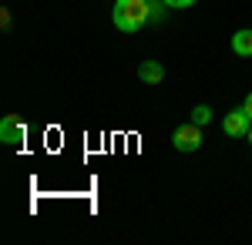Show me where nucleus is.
Wrapping results in <instances>:
<instances>
[{"mask_svg":"<svg viewBox=\"0 0 252 245\" xmlns=\"http://www.w3.org/2000/svg\"><path fill=\"white\" fill-rule=\"evenodd\" d=\"M192 121L195 124H209V121H212V108H209V104H195L192 108Z\"/></svg>","mask_w":252,"mask_h":245,"instance_id":"obj_7","label":"nucleus"},{"mask_svg":"<svg viewBox=\"0 0 252 245\" xmlns=\"http://www.w3.org/2000/svg\"><path fill=\"white\" fill-rule=\"evenodd\" d=\"M165 3H168L172 10H185V7H192L195 0H165Z\"/></svg>","mask_w":252,"mask_h":245,"instance_id":"obj_9","label":"nucleus"},{"mask_svg":"<svg viewBox=\"0 0 252 245\" xmlns=\"http://www.w3.org/2000/svg\"><path fill=\"white\" fill-rule=\"evenodd\" d=\"M111 20H115V27L121 31V34H135V31H141V27L152 20L148 0H115Z\"/></svg>","mask_w":252,"mask_h":245,"instance_id":"obj_1","label":"nucleus"},{"mask_svg":"<svg viewBox=\"0 0 252 245\" xmlns=\"http://www.w3.org/2000/svg\"><path fill=\"white\" fill-rule=\"evenodd\" d=\"M246 138H249V148H252V128H249V134H246Z\"/></svg>","mask_w":252,"mask_h":245,"instance_id":"obj_11","label":"nucleus"},{"mask_svg":"<svg viewBox=\"0 0 252 245\" xmlns=\"http://www.w3.org/2000/svg\"><path fill=\"white\" fill-rule=\"evenodd\" d=\"M249 128H252V118L246 114V108L229 111V114H225V121H222V131L229 134V138H242V134H249Z\"/></svg>","mask_w":252,"mask_h":245,"instance_id":"obj_4","label":"nucleus"},{"mask_svg":"<svg viewBox=\"0 0 252 245\" xmlns=\"http://www.w3.org/2000/svg\"><path fill=\"white\" fill-rule=\"evenodd\" d=\"M27 138V124L20 114H3L0 118V141L3 145H20Z\"/></svg>","mask_w":252,"mask_h":245,"instance_id":"obj_3","label":"nucleus"},{"mask_svg":"<svg viewBox=\"0 0 252 245\" xmlns=\"http://www.w3.org/2000/svg\"><path fill=\"white\" fill-rule=\"evenodd\" d=\"M242 108H246V114H249V118H252V91H249V94H246V101H242Z\"/></svg>","mask_w":252,"mask_h":245,"instance_id":"obj_10","label":"nucleus"},{"mask_svg":"<svg viewBox=\"0 0 252 245\" xmlns=\"http://www.w3.org/2000/svg\"><path fill=\"white\" fill-rule=\"evenodd\" d=\"M172 145L178 151H185V154H192V151L202 148V124H182V128H175L172 134Z\"/></svg>","mask_w":252,"mask_h":245,"instance_id":"obj_2","label":"nucleus"},{"mask_svg":"<svg viewBox=\"0 0 252 245\" xmlns=\"http://www.w3.org/2000/svg\"><path fill=\"white\" fill-rule=\"evenodd\" d=\"M165 0H148V10H152V20H161V14H165Z\"/></svg>","mask_w":252,"mask_h":245,"instance_id":"obj_8","label":"nucleus"},{"mask_svg":"<svg viewBox=\"0 0 252 245\" xmlns=\"http://www.w3.org/2000/svg\"><path fill=\"white\" fill-rule=\"evenodd\" d=\"M232 54L235 57H252V31H235L232 34Z\"/></svg>","mask_w":252,"mask_h":245,"instance_id":"obj_6","label":"nucleus"},{"mask_svg":"<svg viewBox=\"0 0 252 245\" xmlns=\"http://www.w3.org/2000/svg\"><path fill=\"white\" fill-rule=\"evenodd\" d=\"M138 77H141L145 84H161V81H165V67H161L158 61H145V64H138Z\"/></svg>","mask_w":252,"mask_h":245,"instance_id":"obj_5","label":"nucleus"}]
</instances>
